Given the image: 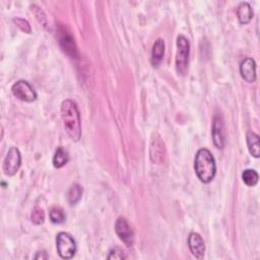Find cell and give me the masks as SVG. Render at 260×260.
Listing matches in <instances>:
<instances>
[{
    "mask_svg": "<svg viewBox=\"0 0 260 260\" xmlns=\"http://www.w3.org/2000/svg\"><path fill=\"white\" fill-rule=\"evenodd\" d=\"M56 247L59 256L63 259H70L76 252V244L72 236L65 232H60L56 237Z\"/></svg>",
    "mask_w": 260,
    "mask_h": 260,
    "instance_id": "cell-4",
    "label": "cell"
},
{
    "mask_svg": "<svg viewBox=\"0 0 260 260\" xmlns=\"http://www.w3.org/2000/svg\"><path fill=\"white\" fill-rule=\"evenodd\" d=\"M149 156L153 164H164L166 158V146L160 136L154 134L150 140Z\"/></svg>",
    "mask_w": 260,
    "mask_h": 260,
    "instance_id": "cell-8",
    "label": "cell"
},
{
    "mask_svg": "<svg viewBox=\"0 0 260 260\" xmlns=\"http://www.w3.org/2000/svg\"><path fill=\"white\" fill-rule=\"evenodd\" d=\"M212 140L217 148L224 147V135H223V120L219 114H216L212 123Z\"/></svg>",
    "mask_w": 260,
    "mask_h": 260,
    "instance_id": "cell-10",
    "label": "cell"
},
{
    "mask_svg": "<svg viewBox=\"0 0 260 260\" xmlns=\"http://www.w3.org/2000/svg\"><path fill=\"white\" fill-rule=\"evenodd\" d=\"M82 192H83L82 187L77 183H74L70 187V189L67 193V200L71 206L77 204L80 201V199L82 197Z\"/></svg>",
    "mask_w": 260,
    "mask_h": 260,
    "instance_id": "cell-16",
    "label": "cell"
},
{
    "mask_svg": "<svg viewBox=\"0 0 260 260\" xmlns=\"http://www.w3.org/2000/svg\"><path fill=\"white\" fill-rule=\"evenodd\" d=\"M30 219L35 224H41L44 222L45 220V212L43 210V208L36 206L32 209V212L30 214Z\"/></svg>",
    "mask_w": 260,
    "mask_h": 260,
    "instance_id": "cell-20",
    "label": "cell"
},
{
    "mask_svg": "<svg viewBox=\"0 0 260 260\" xmlns=\"http://www.w3.org/2000/svg\"><path fill=\"white\" fill-rule=\"evenodd\" d=\"M164 55H165V42L162 39H157L154 42L151 50V58H150L151 65L153 67H158L164 59Z\"/></svg>",
    "mask_w": 260,
    "mask_h": 260,
    "instance_id": "cell-13",
    "label": "cell"
},
{
    "mask_svg": "<svg viewBox=\"0 0 260 260\" xmlns=\"http://www.w3.org/2000/svg\"><path fill=\"white\" fill-rule=\"evenodd\" d=\"M246 139H247V145H248V149H249L250 153L254 157H259V154H260L259 136L253 131H248V133L246 135Z\"/></svg>",
    "mask_w": 260,
    "mask_h": 260,
    "instance_id": "cell-15",
    "label": "cell"
},
{
    "mask_svg": "<svg viewBox=\"0 0 260 260\" xmlns=\"http://www.w3.org/2000/svg\"><path fill=\"white\" fill-rule=\"evenodd\" d=\"M242 179L243 182L249 186V187H253L258 183V179L259 176L257 174V172L255 170L252 169H247L242 173Z\"/></svg>",
    "mask_w": 260,
    "mask_h": 260,
    "instance_id": "cell-18",
    "label": "cell"
},
{
    "mask_svg": "<svg viewBox=\"0 0 260 260\" xmlns=\"http://www.w3.org/2000/svg\"><path fill=\"white\" fill-rule=\"evenodd\" d=\"M240 73L247 82H254L256 79V63L252 58H245L240 65Z\"/></svg>",
    "mask_w": 260,
    "mask_h": 260,
    "instance_id": "cell-12",
    "label": "cell"
},
{
    "mask_svg": "<svg viewBox=\"0 0 260 260\" xmlns=\"http://www.w3.org/2000/svg\"><path fill=\"white\" fill-rule=\"evenodd\" d=\"M21 165V154L18 148L10 147L3 161V173L6 176H13L17 173Z\"/></svg>",
    "mask_w": 260,
    "mask_h": 260,
    "instance_id": "cell-5",
    "label": "cell"
},
{
    "mask_svg": "<svg viewBox=\"0 0 260 260\" xmlns=\"http://www.w3.org/2000/svg\"><path fill=\"white\" fill-rule=\"evenodd\" d=\"M190 55V43L188 39L182 35L177 38V54H176V70L178 74L184 75L188 70Z\"/></svg>",
    "mask_w": 260,
    "mask_h": 260,
    "instance_id": "cell-3",
    "label": "cell"
},
{
    "mask_svg": "<svg viewBox=\"0 0 260 260\" xmlns=\"http://www.w3.org/2000/svg\"><path fill=\"white\" fill-rule=\"evenodd\" d=\"M47 259L48 258V256H47V254H46V252L45 251H41V252H38V254L35 256V259Z\"/></svg>",
    "mask_w": 260,
    "mask_h": 260,
    "instance_id": "cell-23",
    "label": "cell"
},
{
    "mask_svg": "<svg viewBox=\"0 0 260 260\" xmlns=\"http://www.w3.org/2000/svg\"><path fill=\"white\" fill-rule=\"evenodd\" d=\"M69 160V154L67 150L62 147H58L53 156V166L57 169L64 167Z\"/></svg>",
    "mask_w": 260,
    "mask_h": 260,
    "instance_id": "cell-17",
    "label": "cell"
},
{
    "mask_svg": "<svg viewBox=\"0 0 260 260\" xmlns=\"http://www.w3.org/2000/svg\"><path fill=\"white\" fill-rule=\"evenodd\" d=\"M13 21L24 32H27V34L30 32V25H29V23L25 19H23V18H14Z\"/></svg>",
    "mask_w": 260,
    "mask_h": 260,
    "instance_id": "cell-21",
    "label": "cell"
},
{
    "mask_svg": "<svg viewBox=\"0 0 260 260\" xmlns=\"http://www.w3.org/2000/svg\"><path fill=\"white\" fill-rule=\"evenodd\" d=\"M49 215H50L51 221L56 224H60V223L64 222L66 219V215H65L63 209L60 207H57V206L51 208Z\"/></svg>",
    "mask_w": 260,
    "mask_h": 260,
    "instance_id": "cell-19",
    "label": "cell"
},
{
    "mask_svg": "<svg viewBox=\"0 0 260 260\" xmlns=\"http://www.w3.org/2000/svg\"><path fill=\"white\" fill-rule=\"evenodd\" d=\"M61 117L65 131L69 137L77 141L81 136L80 115L76 104L72 100H65L61 104Z\"/></svg>",
    "mask_w": 260,
    "mask_h": 260,
    "instance_id": "cell-1",
    "label": "cell"
},
{
    "mask_svg": "<svg viewBox=\"0 0 260 260\" xmlns=\"http://www.w3.org/2000/svg\"><path fill=\"white\" fill-rule=\"evenodd\" d=\"M194 170L202 183H209L216 173V165L212 153L206 148H200L195 155Z\"/></svg>",
    "mask_w": 260,
    "mask_h": 260,
    "instance_id": "cell-2",
    "label": "cell"
},
{
    "mask_svg": "<svg viewBox=\"0 0 260 260\" xmlns=\"http://www.w3.org/2000/svg\"><path fill=\"white\" fill-rule=\"evenodd\" d=\"M58 40H59L60 47L65 54H67L70 58L78 57V51H77L75 42H74L72 36L64 27H59Z\"/></svg>",
    "mask_w": 260,
    "mask_h": 260,
    "instance_id": "cell-7",
    "label": "cell"
},
{
    "mask_svg": "<svg viewBox=\"0 0 260 260\" xmlns=\"http://www.w3.org/2000/svg\"><path fill=\"white\" fill-rule=\"evenodd\" d=\"M237 17L242 24L248 23L253 17V10L248 2H241L237 8Z\"/></svg>",
    "mask_w": 260,
    "mask_h": 260,
    "instance_id": "cell-14",
    "label": "cell"
},
{
    "mask_svg": "<svg viewBox=\"0 0 260 260\" xmlns=\"http://www.w3.org/2000/svg\"><path fill=\"white\" fill-rule=\"evenodd\" d=\"M12 93L23 102H34L37 100V92L26 80H18L12 85Z\"/></svg>",
    "mask_w": 260,
    "mask_h": 260,
    "instance_id": "cell-6",
    "label": "cell"
},
{
    "mask_svg": "<svg viewBox=\"0 0 260 260\" xmlns=\"http://www.w3.org/2000/svg\"><path fill=\"white\" fill-rule=\"evenodd\" d=\"M125 258H126L125 252L119 248L112 249L108 256V259H125Z\"/></svg>",
    "mask_w": 260,
    "mask_h": 260,
    "instance_id": "cell-22",
    "label": "cell"
},
{
    "mask_svg": "<svg viewBox=\"0 0 260 260\" xmlns=\"http://www.w3.org/2000/svg\"><path fill=\"white\" fill-rule=\"evenodd\" d=\"M115 231L118 235L119 239L126 245L132 246L134 242V234L133 231L128 223V221L124 217H119L115 223Z\"/></svg>",
    "mask_w": 260,
    "mask_h": 260,
    "instance_id": "cell-9",
    "label": "cell"
},
{
    "mask_svg": "<svg viewBox=\"0 0 260 260\" xmlns=\"http://www.w3.org/2000/svg\"><path fill=\"white\" fill-rule=\"evenodd\" d=\"M188 246L193 256L197 259H201L204 255L205 245L202 237L198 233H191L188 238Z\"/></svg>",
    "mask_w": 260,
    "mask_h": 260,
    "instance_id": "cell-11",
    "label": "cell"
}]
</instances>
